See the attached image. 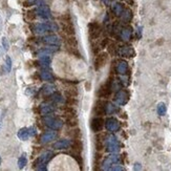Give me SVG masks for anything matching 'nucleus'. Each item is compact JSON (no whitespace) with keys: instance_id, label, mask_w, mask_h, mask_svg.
I'll use <instances>...</instances> for the list:
<instances>
[{"instance_id":"39","label":"nucleus","mask_w":171,"mask_h":171,"mask_svg":"<svg viewBox=\"0 0 171 171\" xmlns=\"http://www.w3.org/2000/svg\"><path fill=\"white\" fill-rule=\"evenodd\" d=\"M2 46H3V48H4L6 50H8L9 47V42H8V39H6V37L2 38Z\"/></svg>"},{"instance_id":"9","label":"nucleus","mask_w":171,"mask_h":171,"mask_svg":"<svg viewBox=\"0 0 171 171\" xmlns=\"http://www.w3.org/2000/svg\"><path fill=\"white\" fill-rule=\"evenodd\" d=\"M61 28L64 34V36L75 35V26L72 24V21H61Z\"/></svg>"},{"instance_id":"14","label":"nucleus","mask_w":171,"mask_h":171,"mask_svg":"<svg viewBox=\"0 0 171 171\" xmlns=\"http://www.w3.org/2000/svg\"><path fill=\"white\" fill-rule=\"evenodd\" d=\"M53 156H54V153L52 151H45L44 153H42V154L37 158V161L34 163V166L36 167L39 164H47L53 158Z\"/></svg>"},{"instance_id":"25","label":"nucleus","mask_w":171,"mask_h":171,"mask_svg":"<svg viewBox=\"0 0 171 171\" xmlns=\"http://www.w3.org/2000/svg\"><path fill=\"white\" fill-rule=\"evenodd\" d=\"M68 136L74 140V139H81L82 133L79 128H77V127H72V128L68 131Z\"/></svg>"},{"instance_id":"30","label":"nucleus","mask_w":171,"mask_h":171,"mask_svg":"<svg viewBox=\"0 0 171 171\" xmlns=\"http://www.w3.org/2000/svg\"><path fill=\"white\" fill-rule=\"evenodd\" d=\"M65 39H66V43H67L68 46L77 47V45H78V40H77V38L75 37V35L65 36Z\"/></svg>"},{"instance_id":"3","label":"nucleus","mask_w":171,"mask_h":171,"mask_svg":"<svg viewBox=\"0 0 171 171\" xmlns=\"http://www.w3.org/2000/svg\"><path fill=\"white\" fill-rule=\"evenodd\" d=\"M112 91V79H108L98 90L97 95L100 99H107Z\"/></svg>"},{"instance_id":"24","label":"nucleus","mask_w":171,"mask_h":171,"mask_svg":"<svg viewBox=\"0 0 171 171\" xmlns=\"http://www.w3.org/2000/svg\"><path fill=\"white\" fill-rule=\"evenodd\" d=\"M65 96H66V98H77L78 89L72 86V85H70L69 87H67V88L65 89Z\"/></svg>"},{"instance_id":"23","label":"nucleus","mask_w":171,"mask_h":171,"mask_svg":"<svg viewBox=\"0 0 171 171\" xmlns=\"http://www.w3.org/2000/svg\"><path fill=\"white\" fill-rule=\"evenodd\" d=\"M40 78H41V80H43V81H45V82L55 81V77L53 76L52 72H47V70H42V72H40Z\"/></svg>"},{"instance_id":"10","label":"nucleus","mask_w":171,"mask_h":171,"mask_svg":"<svg viewBox=\"0 0 171 171\" xmlns=\"http://www.w3.org/2000/svg\"><path fill=\"white\" fill-rule=\"evenodd\" d=\"M105 105H106V101L103 100H98L94 106V114L97 117H102L106 114L105 111Z\"/></svg>"},{"instance_id":"40","label":"nucleus","mask_w":171,"mask_h":171,"mask_svg":"<svg viewBox=\"0 0 171 171\" xmlns=\"http://www.w3.org/2000/svg\"><path fill=\"white\" fill-rule=\"evenodd\" d=\"M107 44H108V39H107V38H104L103 40H101V43H100V47H101V48H104Z\"/></svg>"},{"instance_id":"8","label":"nucleus","mask_w":171,"mask_h":171,"mask_svg":"<svg viewBox=\"0 0 171 171\" xmlns=\"http://www.w3.org/2000/svg\"><path fill=\"white\" fill-rule=\"evenodd\" d=\"M104 120L102 119V117H96V118H94L91 120V122H90V127H91L92 131L94 132H99V131H102V129H103L104 127Z\"/></svg>"},{"instance_id":"4","label":"nucleus","mask_w":171,"mask_h":171,"mask_svg":"<svg viewBox=\"0 0 171 171\" xmlns=\"http://www.w3.org/2000/svg\"><path fill=\"white\" fill-rule=\"evenodd\" d=\"M101 32H102V28L99 23L91 22L88 24V33L91 40H96V39L99 38L100 35H101Z\"/></svg>"},{"instance_id":"43","label":"nucleus","mask_w":171,"mask_h":171,"mask_svg":"<svg viewBox=\"0 0 171 171\" xmlns=\"http://www.w3.org/2000/svg\"><path fill=\"white\" fill-rule=\"evenodd\" d=\"M0 165H1V158H0Z\"/></svg>"},{"instance_id":"13","label":"nucleus","mask_w":171,"mask_h":171,"mask_svg":"<svg viewBox=\"0 0 171 171\" xmlns=\"http://www.w3.org/2000/svg\"><path fill=\"white\" fill-rule=\"evenodd\" d=\"M120 162V158H119V156L118 155H109V156H107L106 158L104 160V162L103 164H102V169H104V170H109L111 168V166L112 165H114V164H118Z\"/></svg>"},{"instance_id":"38","label":"nucleus","mask_w":171,"mask_h":171,"mask_svg":"<svg viewBox=\"0 0 171 171\" xmlns=\"http://www.w3.org/2000/svg\"><path fill=\"white\" fill-rule=\"evenodd\" d=\"M95 146H96L97 151H102L104 149V145H103V142L102 141L96 140L95 141Z\"/></svg>"},{"instance_id":"27","label":"nucleus","mask_w":171,"mask_h":171,"mask_svg":"<svg viewBox=\"0 0 171 171\" xmlns=\"http://www.w3.org/2000/svg\"><path fill=\"white\" fill-rule=\"evenodd\" d=\"M63 112H64L65 117H77V111H76L75 107L68 106V105H66V107H63Z\"/></svg>"},{"instance_id":"44","label":"nucleus","mask_w":171,"mask_h":171,"mask_svg":"<svg viewBox=\"0 0 171 171\" xmlns=\"http://www.w3.org/2000/svg\"><path fill=\"white\" fill-rule=\"evenodd\" d=\"M0 125H1V122H0Z\"/></svg>"},{"instance_id":"41","label":"nucleus","mask_w":171,"mask_h":171,"mask_svg":"<svg viewBox=\"0 0 171 171\" xmlns=\"http://www.w3.org/2000/svg\"><path fill=\"white\" fill-rule=\"evenodd\" d=\"M28 132H30V136H36L37 131H36L35 127H31V128H28Z\"/></svg>"},{"instance_id":"31","label":"nucleus","mask_w":171,"mask_h":171,"mask_svg":"<svg viewBox=\"0 0 171 171\" xmlns=\"http://www.w3.org/2000/svg\"><path fill=\"white\" fill-rule=\"evenodd\" d=\"M131 34H132V30H131L130 28H125V30L122 31V39H123L124 41H128L129 39L131 38Z\"/></svg>"},{"instance_id":"33","label":"nucleus","mask_w":171,"mask_h":171,"mask_svg":"<svg viewBox=\"0 0 171 171\" xmlns=\"http://www.w3.org/2000/svg\"><path fill=\"white\" fill-rule=\"evenodd\" d=\"M166 111H167V107H166L165 103H163V102L158 103V116H165Z\"/></svg>"},{"instance_id":"17","label":"nucleus","mask_w":171,"mask_h":171,"mask_svg":"<svg viewBox=\"0 0 171 171\" xmlns=\"http://www.w3.org/2000/svg\"><path fill=\"white\" fill-rule=\"evenodd\" d=\"M118 54L121 57L125 58H132L134 56V50L132 47H129V46H123V47H120L118 50Z\"/></svg>"},{"instance_id":"21","label":"nucleus","mask_w":171,"mask_h":171,"mask_svg":"<svg viewBox=\"0 0 171 171\" xmlns=\"http://www.w3.org/2000/svg\"><path fill=\"white\" fill-rule=\"evenodd\" d=\"M48 99H50V102H53V103H55V104L64 103V98L62 97V95L57 91H55L54 94L50 95V96L48 97Z\"/></svg>"},{"instance_id":"20","label":"nucleus","mask_w":171,"mask_h":171,"mask_svg":"<svg viewBox=\"0 0 171 171\" xmlns=\"http://www.w3.org/2000/svg\"><path fill=\"white\" fill-rule=\"evenodd\" d=\"M56 91V87L55 85L53 84H50V83H47V84H45L44 86L41 88V94L43 95L45 98H48L52 94Z\"/></svg>"},{"instance_id":"32","label":"nucleus","mask_w":171,"mask_h":171,"mask_svg":"<svg viewBox=\"0 0 171 171\" xmlns=\"http://www.w3.org/2000/svg\"><path fill=\"white\" fill-rule=\"evenodd\" d=\"M26 164H28V158H26V155L23 153L18 160V167L20 168V169H22V168H24L26 166Z\"/></svg>"},{"instance_id":"16","label":"nucleus","mask_w":171,"mask_h":171,"mask_svg":"<svg viewBox=\"0 0 171 171\" xmlns=\"http://www.w3.org/2000/svg\"><path fill=\"white\" fill-rule=\"evenodd\" d=\"M116 70H117V74H119L121 76H125L127 72H128V63L124 60L119 61V62L117 63Z\"/></svg>"},{"instance_id":"28","label":"nucleus","mask_w":171,"mask_h":171,"mask_svg":"<svg viewBox=\"0 0 171 171\" xmlns=\"http://www.w3.org/2000/svg\"><path fill=\"white\" fill-rule=\"evenodd\" d=\"M65 124L72 128V127H77L78 125V119L77 117H65Z\"/></svg>"},{"instance_id":"6","label":"nucleus","mask_w":171,"mask_h":171,"mask_svg":"<svg viewBox=\"0 0 171 171\" xmlns=\"http://www.w3.org/2000/svg\"><path fill=\"white\" fill-rule=\"evenodd\" d=\"M129 100V92L126 89H121L114 96V101L119 105H125Z\"/></svg>"},{"instance_id":"35","label":"nucleus","mask_w":171,"mask_h":171,"mask_svg":"<svg viewBox=\"0 0 171 171\" xmlns=\"http://www.w3.org/2000/svg\"><path fill=\"white\" fill-rule=\"evenodd\" d=\"M108 54H110L111 56H116L118 54V48L114 43H111V44L108 45Z\"/></svg>"},{"instance_id":"7","label":"nucleus","mask_w":171,"mask_h":171,"mask_svg":"<svg viewBox=\"0 0 171 171\" xmlns=\"http://www.w3.org/2000/svg\"><path fill=\"white\" fill-rule=\"evenodd\" d=\"M104 126L106 127V129L110 132H117V131L120 129V125L119 121L114 118H108L106 121L104 122Z\"/></svg>"},{"instance_id":"11","label":"nucleus","mask_w":171,"mask_h":171,"mask_svg":"<svg viewBox=\"0 0 171 171\" xmlns=\"http://www.w3.org/2000/svg\"><path fill=\"white\" fill-rule=\"evenodd\" d=\"M56 106H57V104L53 103V102H50V103H42L39 106V110H40L41 114L46 116V114L53 113L56 110Z\"/></svg>"},{"instance_id":"15","label":"nucleus","mask_w":171,"mask_h":171,"mask_svg":"<svg viewBox=\"0 0 171 171\" xmlns=\"http://www.w3.org/2000/svg\"><path fill=\"white\" fill-rule=\"evenodd\" d=\"M42 42L47 45H56L59 46L61 44V40L58 36L56 35H48L42 38Z\"/></svg>"},{"instance_id":"2","label":"nucleus","mask_w":171,"mask_h":171,"mask_svg":"<svg viewBox=\"0 0 171 171\" xmlns=\"http://www.w3.org/2000/svg\"><path fill=\"white\" fill-rule=\"evenodd\" d=\"M105 144H106V150L108 152H118L120 150V145L118 139L113 136V134H107L106 139H105Z\"/></svg>"},{"instance_id":"37","label":"nucleus","mask_w":171,"mask_h":171,"mask_svg":"<svg viewBox=\"0 0 171 171\" xmlns=\"http://www.w3.org/2000/svg\"><path fill=\"white\" fill-rule=\"evenodd\" d=\"M68 50H69V53L72 54V55L76 56V57H78V58L81 57V55H80V53H79V50H78V48H77V47H72V46H68Z\"/></svg>"},{"instance_id":"29","label":"nucleus","mask_w":171,"mask_h":171,"mask_svg":"<svg viewBox=\"0 0 171 171\" xmlns=\"http://www.w3.org/2000/svg\"><path fill=\"white\" fill-rule=\"evenodd\" d=\"M117 106L114 104L110 103V102H106V105H105V111H106V114H112L114 112H117Z\"/></svg>"},{"instance_id":"5","label":"nucleus","mask_w":171,"mask_h":171,"mask_svg":"<svg viewBox=\"0 0 171 171\" xmlns=\"http://www.w3.org/2000/svg\"><path fill=\"white\" fill-rule=\"evenodd\" d=\"M107 61H108V53L103 52L98 54L96 59H95V68H96V70L101 69L107 63Z\"/></svg>"},{"instance_id":"12","label":"nucleus","mask_w":171,"mask_h":171,"mask_svg":"<svg viewBox=\"0 0 171 171\" xmlns=\"http://www.w3.org/2000/svg\"><path fill=\"white\" fill-rule=\"evenodd\" d=\"M58 136V133L56 132V130L54 131H46V132H43L40 136V142L42 144H47L50 143V142L55 141Z\"/></svg>"},{"instance_id":"1","label":"nucleus","mask_w":171,"mask_h":171,"mask_svg":"<svg viewBox=\"0 0 171 171\" xmlns=\"http://www.w3.org/2000/svg\"><path fill=\"white\" fill-rule=\"evenodd\" d=\"M43 122H44L45 126H47L48 128L53 129V130H56V131L62 129L63 125H64V122H63L60 118L50 116V114H46V116H44Z\"/></svg>"},{"instance_id":"34","label":"nucleus","mask_w":171,"mask_h":171,"mask_svg":"<svg viewBox=\"0 0 171 171\" xmlns=\"http://www.w3.org/2000/svg\"><path fill=\"white\" fill-rule=\"evenodd\" d=\"M65 103H66V105H68V106L75 107V106H77V104H78V100L76 99V98H66Z\"/></svg>"},{"instance_id":"42","label":"nucleus","mask_w":171,"mask_h":171,"mask_svg":"<svg viewBox=\"0 0 171 171\" xmlns=\"http://www.w3.org/2000/svg\"><path fill=\"white\" fill-rule=\"evenodd\" d=\"M134 169H136V170H139V169H141V164L136 163V167H134Z\"/></svg>"},{"instance_id":"22","label":"nucleus","mask_w":171,"mask_h":171,"mask_svg":"<svg viewBox=\"0 0 171 171\" xmlns=\"http://www.w3.org/2000/svg\"><path fill=\"white\" fill-rule=\"evenodd\" d=\"M50 63H52V57L50 55H41L40 59H39V64H41L44 67H50Z\"/></svg>"},{"instance_id":"18","label":"nucleus","mask_w":171,"mask_h":171,"mask_svg":"<svg viewBox=\"0 0 171 171\" xmlns=\"http://www.w3.org/2000/svg\"><path fill=\"white\" fill-rule=\"evenodd\" d=\"M70 143H72L70 141L62 139V140H59L56 142L53 145V148L56 149V150H64V149H68L70 147Z\"/></svg>"},{"instance_id":"36","label":"nucleus","mask_w":171,"mask_h":171,"mask_svg":"<svg viewBox=\"0 0 171 171\" xmlns=\"http://www.w3.org/2000/svg\"><path fill=\"white\" fill-rule=\"evenodd\" d=\"M6 68L8 72H11V69H12V59L9 56H6Z\"/></svg>"},{"instance_id":"26","label":"nucleus","mask_w":171,"mask_h":171,"mask_svg":"<svg viewBox=\"0 0 171 171\" xmlns=\"http://www.w3.org/2000/svg\"><path fill=\"white\" fill-rule=\"evenodd\" d=\"M18 138L22 141H28V138H30V132H28V128H21L20 130L18 131Z\"/></svg>"},{"instance_id":"19","label":"nucleus","mask_w":171,"mask_h":171,"mask_svg":"<svg viewBox=\"0 0 171 171\" xmlns=\"http://www.w3.org/2000/svg\"><path fill=\"white\" fill-rule=\"evenodd\" d=\"M70 148H72V151H74V152L81 153L83 150L82 141L80 139H74L72 143H70Z\"/></svg>"}]
</instances>
